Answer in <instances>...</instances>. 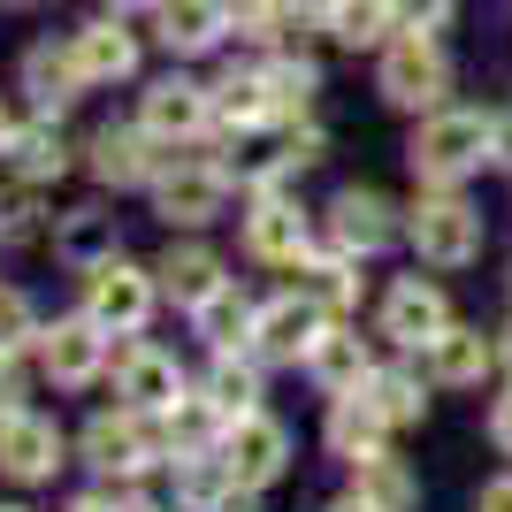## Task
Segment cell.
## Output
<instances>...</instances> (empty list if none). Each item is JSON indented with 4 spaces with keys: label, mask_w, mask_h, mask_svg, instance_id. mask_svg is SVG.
<instances>
[{
    "label": "cell",
    "mask_w": 512,
    "mask_h": 512,
    "mask_svg": "<svg viewBox=\"0 0 512 512\" xmlns=\"http://www.w3.org/2000/svg\"><path fill=\"white\" fill-rule=\"evenodd\" d=\"M490 130H497V115H482V107H436V115H421L413 146H406L413 176L421 184H467L490 161Z\"/></svg>",
    "instance_id": "6da1fadb"
},
{
    "label": "cell",
    "mask_w": 512,
    "mask_h": 512,
    "mask_svg": "<svg viewBox=\"0 0 512 512\" xmlns=\"http://www.w3.org/2000/svg\"><path fill=\"white\" fill-rule=\"evenodd\" d=\"M375 92H383L398 115H436V107H451V54H444V39L398 31V39L375 54Z\"/></svg>",
    "instance_id": "7a4b0ae2"
},
{
    "label": "cell",
    "mask_w": 512,
    "mask_h": 512,
    "mask_svg": "<svg viewBox=\"0 0 512 512\" xmlns=\"http://www.w3.org/2000/svg\"><path fill=\"white\" fill-rule=\"evenodd\" d=\"M406 237L428 268H467V260H482L490 230H482V207L459 199V184H421V199L406 207Z\"/></svg>",
    "instance_id": "3957f363"
},
{
    "label": "cell",
    "mask_w": 512,
    "mask_h": 512,
    "mask_svg": "<svg viewBox=\"0 0 512 512\" xmlns=\"http://www.w3.org/2000/svg\"><path fill=\"white\" fill-rule=\"evenodd\" d=\"M85 459L107 474V482H138L146 467L169 459V436H161L153 413L115 406V413H92V421H85Z\"/></svg>",
    "instance_id": "277c9868"
},
{
    "label": "cell",
    "mask_w": 512,
    "mask_h": 512,
    "mask_svg": "<svg viewBox=\"0 0 512 512\" xmlns=\"http://www.w3.org/2000/svg\"><path fill=\"white\" fill-rule=\"evenodd\" d=\"M153 299H161V276L138 268V260L107 253L100 268H85V314L100 321L107 337H138L153 321Z\"/></svg>",
    "instance_id": "5b68a950"
},
{
    "label": "cell",
    "mask_w": 512,
    "mask_h": 512,
    "mask_svg": "<svg viewBox=\"0 0 512 512\" xmlns=\"http://www.w3.org/2000/svg\"><path fill=\"white\" fill-rule=\"evenodd\" d=\"M138 123L161 138V146H199L214 123V85H199V77H184V69H169V77H153L146 92H138Z\"/></svg>",
    "instance_id": "8992f818"
},
{
    "label": "cell",
    "mask_w": 512,
    "mask_h": 512,
    "mask_svg": "<svg viewBox=\"0 0 512 512\" xmlns=\"http://www.w3.org/2000/svg\"><path fill=\"white\" fill-rule=\"evenodd\" d=\"M230 192H237V176L222 161H176L169 153V169L153 176V207H161L169 230H207L214 214L230 207Z\"/></svg>",
    "instance_id": "52a82bcc"
},
{
    "label": "cell",
    "mask_w": 512,
    "mask_h": 512,
    "mask_svg": "<svg viewBox=\"0 0 512 512\" xmlns=\"http://www.w3.org/2000/svg\"><path fill=\"white\" fill-rule=\"evenodd\" d=\"M85 161L107 192H153V176L169 169V146L153 138L146 123H100L85 138Z\"/></svg>",
    "instance_id": "ba28073f"
},
{
    "label": "cell",
    "mask_w": 512,
    "mask_h": 512,
    "mask_svg": "<svg viewBox=\"0 0 512 512\" xmlns=\"http://www.w3.org/2000/svg\"><path fill=\"white\" fill-rule=\"evenodd\" d=\"M398 237H406V222H398V207H390L375 184H344V192L329 199V245H337V253L367 260V253H383V245H398Z\"/></svg>",
    "instance_id": "9c48e42d"
},
{
    "label": "cell",
    "mask_w": 512,
    "mask_h": 512,
    "mask_svg": "<svg viewBox=\"0 0 512 512\" xmlns=\"http://www.w3.org/2000/svg\"><path fill=\"white\" fill-rule=\"evenodd\" d=\"M115 398L161 421V413H176L192 390H184V367H176L161 344H138V337H130L123 352H115Z\"/></svg>",
    "instance_id": "30bf717a"
},
{
    "label": "cell",
    "mask_w": 512,
    "mask_h": 512,
    "mask_svg": "<svg viewBox=\"0 0 512 512\" xmlns=\"http://www.w3.org/2000/svg\"><path fill=\"white\" fill-rule=\"evenodd\" d=\"M214 451L230 459V474L245 490H268V482H283V467H291V428L268 421V413H237Z\"/></svg>",
    "instance_id": "8fae6325"
},
{
    "label": "cell",
    "mask_w": 512,
    "mask_h": 512,
    "mask_svg": "<svg viewBox=\"0 0 512 512\" xmlns=\"http://www.w3.org/2000/svg\"><path fill=\"white\" fill-rule=\"evenodd\" d=\"M16 92L39 115H62V107H77L92 92V77H85V62H77V46H54V39H39V46H23V62H16Z\"/></svg>",
    "instance_id": "7c38bea8"
},
{
    "label": "cell",
    "mask_w": 512,
    "mask_h": 512,
    "mask_svg": "<svg viewBox=\"0 0 512 512\" xmlns=\"http://www.w3.org/2000/svg\"><path fill=\"white\" fill-rule=\"evenodd\" d=\"M39 367H46V383H54V390L100 383V367H107V329H100L92 314H62V321L39 337Z\"/></svg>",
    "instance_id": "4fadbf2b"
},
{
    "label": "cell",
    "mask_w": 512,
    "mask_h": 512,
    "mask_svg": "<svg viewBox=\"0 0 512 512\" xmlns=\"http://www.w3.org/2000/svg\"><path fill=\"white\" fill-rule=\"evenodd\" d=\"M444 329H451V299L428 276H398L383 291V337L398 344V352H428Z\"/></svg>",
    "instance_id": "5bb4252c"
},
{
    "label": "cell",
    "mask_w": 512,
    "mask_h": 512,
    "mask_svg": "<svg viewBox=\"0 0 512 512\" xmlns=\"http://www.w3.org/2000/svg\"><path fill=\"white\" fill-rule=\"evenodd\" d=\"M245 253L268 260V268H299L306 253H314V230H306V207L283 192H260L253 207H245Z\"/></svg>",
    "instance_id": "9a60e30c"
},
{
    "label": "cell",
    "mask_w": 512,
    "mask_h": 512,
    "mask_svg": "<svg viewBox=\"0 0 512 512\" xmlns=\"http://www.w3.org/2000/svg\"><path fill=\"white\" fill-rule=\"evenodd\" d=\"M321 329H329V314H321V306H306L299 291H283V299L260 306V321H253V352H260L268 367H306V352H314Z\"/></svg>",
    "instance_id": "2e32d148"
},
{
    "label": "cell",
    "mask_w": 512,
    "mask_h": 512,
    "mask_svg": "<svg viewBox=\"0 0 512 512\" xmlns=\"http://www.w3.org/2000/svg\"><path fill=\"white\" fill-rule=\"evenodd\" d=\"M146 23L176 62H192V54H214L230 39V0H153Z\"/></svg>",
    "instance_id": "e0dca14e"
},
{
    "label": "cell",
    "mask_w": 512,
    "mask_h": 512,
    "mask_svg": "<svg viewBox=\"0 0 512 512\" xmlns=\"http://www.w3.org/2000/svg\"><path fill=\"white\" fill-rule=\"evenodd\" d=\"M54 467H62V428L31 406L8 413L0 421V474L8 482H54Z\"/></svg>",
    "instance_id": "ac0fdd59"
},
{
    "label": "cell",
    "mask_w": 512,
    "mask_h": 512,
    "mask_svg": "<svg viewBox=\"0 0 512 512\" xmlns=\"http://www.w3.org/2000/svg\"><path fill=\"white\" fill-rule=\"evenodd\" d=\"M69 46H77V62H85L92 85H130L138 77V31H130V16H92L69 31Z\"/></svg>",
    "instance_id": "d6986e66"
},
{
    "label": "cell",
    "mask_w": 512,
    "mask_h": 512,
    "mask_svg": "<svg viewBox=\"0 0 512 512\" xmlns=\"http://www.w3.org/2000/svg\"><path fill=\"white\" fill-rule=\"evenodd\" d=\"M306 375H314L329 398H352V390H367L375 383V360H367V344L344 329V321H329L314 337V352H306Z\"/></svg>",
    "instance_id": "ffe728a7"
},
{
    "label": "cell",
    "mask_w": 512,
    "mask_h": 512,
    "mask_svg": "<svg viewBox=\"0 0 512 512\" xmlns=\"http://www.w3.org/2000/svg\"><path fill=\"white\" fill-rule=\"evenodd\" d=\"M497 360H505V352H497L482 329H459V321H451L444 337L428 344V383H436V390H474Z\"/></svg>",
    "instance_id": "44dd1931"
},
{
    "label": "cell",
    "mask_w": 512,
    "mask_h": 512,
    "mask_svg": "<svg viewBox=\"0 0 512 512\" xmlns=\"http://www.w3.org/2000/svg\"><path fill=\"white\" fill-rule=\"evenodd\" d=\"M214 123L222 130H268V123H283L276 115V92H268V77H260V62H245V69H222L214 77Z\"/></svg>",
    "instance_id": "7402d4cb"
},
{
    "label": "cell",
    "mask_w": 512,
    "mask_h": 512,
    "mask_svg": "<svg viewBox=\"0 0 512 512\" xmlns=\"http://www.w3.org/2000/svg\"><path fill=\"white\" fill-rule=\"evenodd\" d=\"M153 276H161V291H169L176 306H184V314H192V306H207L214 291H222V260H214V245H199V237H184V245H169V253L153 260Z\"/></svg>",
    "instance_id": "603a6c76"
},
{
    "label": "cell",
    "mask_w": 512,
    "mask_h": 512,
    "mask_svg": "<svg viewBox=\"0 0 512 512\" xmlns=\"http://www.w3.org/2000/svg\"><path fill=\"white\" fill-rule=\"evenodd\" d=\"M291 291L337 321V314L360 306V260H352V253H306L299 268H291Z\"/></svg>",
    "instance_id": "cb8c5ba5"
},
{
    "label": "cell",
    "mask_w": 512,
    "mask_h": 512,
    "mask_svg": "<svg viewBox=\"0 0 512 512\" xmlns=\"http://www.w3.org/2000/svg\"><path fill=\"white\" fill-rule=\"evenodd\" d=\"M321 436H329V451H337V459H375V451H383V436H390V421L375 413V398H367V390H352V398H329V428H321Z\"/></svg>",
    "instance_id": "d4e9b609"
},
{
    "label": "cell",
    "mask_w": 512,
    "mask_h": 512,
    "mask_svg": "<svg viewBox=\"0 0 512 512\" xmlns=\"http://www.w3.org/2000/svg\"><path fill=\"white\" fill-rule=\"evenodd\" d=\"M260 77H268V92H276L283 123H306V107H314V92H321V62H314V54L276 46V54H260Z\"/></svg>",
    "instance_id": "484cf974"
},
{
    "label": "cell",
    "mask_w": 512,
    "mask_h": 512,
    "mask_svg": "<svg viewBox=\"0 0 512 512\" xmlns=\"http://www.w3.org/2000/svg\"><path fill=\"white\" fill-rule=\"evenodd\" d=\"M352 497H367L375 512H413L421 505V482L406 474V459L375 451V459H352Z\"/></svg>",
    "instance_id": "4316f807"
},
{
    "label": "cell",
    "mask_w": 512,
    "mask_h": 512,
    "mask_svg": "<svg viewBox=\"0 0 512 512\" xmlns=\"http://www.w3.org/2000/svg\"><path fill=\"white\" fill-rule=\"evenodd\" d=\"M192 321H199V337L214 344V352H245L253 344V321H260V306L237 291V283H222L207 306H192Z\"/></svg>",
    "instance_id": "83f0119b"
},
{
    "label": "cell",
    "mask_w": 512,
    "mask_h": 512,
    "mask_svg": "<svg viewBox=\"0 0 512 512\" xmlns=\"http://www.w3.org/2000/svg\"><path fill=\"white\" fill-rule=\"evenodd\" d=\"M329 39H337L344 54H383V46L398 39V16H390V0H344L337 23H329Z\"/></svg>",
    "instance_id": "f1b7e54d"
},
{
    "label": "cell",
    "mask_w": 512,
    "mask_h": 512,
    "mask_svg": "<svg viewBox=\"0 0 512 512\" xmlns=\"http://www.w3.org/2000/svg\"><path fill=\"white\" fill-rule=\"evenodd\" d=\"M54 253H62L69 268L85 276V268H100V260H107V253H123V245H115V222H107L100 207H77L62 230H54Z\"/></svg>",
    "instance_id": "f546056e"
},
{
    "label": "cell",
    "mask_w": 512,
    "mask_h": 512,
    "mask_svg": "<svg viewBox=\"0 0 512 512\" xmlns=\"http://www.w3.org/2000/svg\"><path fill=\"white\" fill-rule=\"evenodd\" d=\"M8 153H16V176H31V184H54V176L69 169V138H62V123H54V115L23 123Z\"/></svg>",
    "instance_id": "4dcf8cb0"
},
{
    "label": "cell",
    "mask_w": 512,
    "mask_h": 512,
    "mask_svg": "<svg viewBox=\"0 0 512 512\" xmlns=\"http://www.w3.org/2000/svg\"><path fill=\"white\" fill-rule=\"evenodd\" d=\"M207 406L222 413V421H237V413H260V367L237 360V352H214L207 367Z\"/></svg>",
    "instance_id": "1f68e13d"
},
{
    "label": "cell",
    "mask_w": 512,
    "mask_h": 512,
    "mask_svg": "<svg viewBox=\"0 0 512 512\" xmlns=\"http://www.w3.org/2000/svg\"><path fill=\"white\" fill-rule=\"evenodd\" d=\"M230 39L276 54V46L291 39V0H230Z\"/></svg>",
    "instance_id": "d6a6232c"
},
{
    "label": "cell",
    "mask_w": 512,
    "mask_h": 512,
    "mask_svg": "<svg viewBox=\"0 0 512 512\" xmlns=\"http://www.w3.org/2000/svg\"><path fill=\"white\" fill-rule=\"evenodd\" d=\"M367 398H375V413H383L390 428H413V421L428 413V398H421V375H406V367H375Z\"/></svg>",
    "instance_id": "836d02e7"
},
{
    "label": "cell",
    "mask_w": 512,
    "mask_h": 512,
    "mask_svg": "<svg viewBox=\"0 0 512 512\" xmlns=\"http://www.w3.org/2000/svg\"><path fill=\"white\" fill-rule=\"evenodd\" d=\"M0 237H39V184H31V176H16V184H8V192H0Z\"/></svg>",
    "instance_id": "e575fe53"
},
{
    "label": "cell",
    "mask_w": 512,
    "mask_h": 512,
    "mask_svg": "<svg viewBox=\"0 0 512 512\" xmlns=\"http://www.w3.org/2000/svg\"><path fill=\"white\" fill-rule=\"evenodd\" d=\"M39 314H31V299L23 291H0V352H23V344H39Z\"/></svg>",
    "instance_id": "d590c367"
},
{
    "label": "cell",
    "mask_w": 512,
    "mask_h": 512,
    "mask_svg": "<svg viewBox=\"0 0 512 512\" xmlns=\"http://www.w3.org/2000/svg\"><path fill=\"white\" fill-rule=\"evenodd\" d=\"M321 153H329V138H321L314 115H306V123H283V161H291V176L321 169Z\"/></svg>",
    "instance_id": "8d00e7d4"
},
{
    "label": "cell",
    "mask_w": 512,
    "mask_h": 512,
    "mask_svg": "<svg viewBox=\"0 0 512 512\" xmlns=\"http://www.w3.org/2000/svg\"><path fill=\"white\" fill-rule=\"evenodd\" d=\"M451 8H459V0H390V16H398V31H421V39L451 31Z\"/></svg>",
    "instance_id": "74e56055"
},
{
    "label": "cell",
    "mask_w": 512,
    "mask_h": 512,
    "mask_svg": "<svg viewBox=\"0 0 512 512\" xmlns=\"http://www.w3.org/2000/svg\"><path fill=\"white\" fill-rule=\"evenodd\" d=\"M344 0H291V39H329Z\"/></svg>",
    "instance_id": "f35d334b"
},
{
    "label": "cell",
    "mask_w": 512,
    "mask_h": 512,
    "mask_svg": "<svg viewBox=\"0 0 512 512\" xmlns=\"http://www.w3.org/2000/svg\"><path fill=\"white\" fill-rule=\"evenodd\" d=\"M23 413V375H16V352H0V421Z\"/></svg>",
    "instance_id": "ab89813d"
},
{
    "label": "cell",
    "mask_w": 512,
    "mask_h": 512,
    "mask_svg": "<svg viewBox=\"0 0 512 512\" xmlns=\"http://www.w3.org/2000/svg\"><path fill=\"white\" fill-rule=\"evenodd\" d=\"M474 512H512V474L482 482V490H474Z\"/></svg>",
    "instance_id": "60d3db41"
},
{
    "label": "cell",
    "mask_w": 512,
    "mask_h": 512,
    "mask_svg": "<svg viewBox=\"0 0 512 512\" xmlns=\"http://www.w3.org/2000/svg\"><path fill=\"white\" fill-rule=\"evenodd\" d=\"M490 444H497V451L512 459V390H505V398L490 406Z\"/></svg>",
    "instance_id": "b9f144b4"
},
{
    "label": "cell",
    "mask_w": 512,
    "mask_h": 512,
    "mask_svg": "<svg viewBox=\"0 0 512 512\" xmlns=\"http://www.w3.org/2000/svg\"><path fill=\"white\" fill-rule=\"evenodd\" d=\"M69 512H146V505H130V497H115V490H92V497H77Z\"/></svg>",
    "instance_id": "7bdbcfd3"
},
{
    "label": "cell",
    "mask_w": 512,
    "mask_h": 512,
    "mask_svg": "<svg viewBox=\"0 0 512 512\" xmlns=\"http://www.w3.org/2000/svg\"><path fill=\"white\" fill-rule=\"evenodd\" d=\"M490 161H497V169H512V115H497V130H490Z\"/></svg>",
    "instance_id": "ee69618b"
},
{
    "label": "cell",
    "mask_w": 512,
    "mask_h": 512,
    "mask_svg": "<svg viewBox=\"0 0 512 512\" xmlns=\"http://www.w3.org/2000/svg\"><path fill=\"white\" fill-rule=\"evenodd\" d=\"M214 512H260V505H253V490H245V482H237V490L222 497V505H214Z\"/></svg>",
    "instance_id": "f6af8a7d"
},
{
    "label": "cell",
    "mask_w": 512,
    "mask_h": 512,
    "mask_svg": "<svg viewBox=\"0 0 512 512\" xmlns=\"http://www.w3.org/2000/svg\"><path fill=\"white\" fill-rule=\"evenodd\" d=\"M16 130H23V123H16V107H8V100H0V153H8V146H16Z\"/></svg>",
    "instance_id": "bcb514c9"
},
{
    "label": "cell",
    "mask_w": 512,
    "mask_h": 512,
    "mask_svg": "<svg viewBox=\"0 0 512 512\" xmlns=\"http://www.w3.org/2000/svg\"><path fill=\"white\" fill-rule=\"evenodd\" d=\"M107 8H115V16H146L153 0H107Z\"/></svg>",
    "instance_id": "7dc6e473"
},
{
    "label": "cell",
    "mask_w": 512,
    "mask_h": 512,
    "mask_svg": "<svg viewBox=\"0 0 512 512\" xmlns=\"http://www.w3.org/2000/svg\"><path fill=\"white\" fill-rule=\"evenodd\" d=\"M329 512H375V505H367V497H337Z\"/></svg>",
    "instance_id": "c3c4849f"
},
{
    "label": "cell",
    "mask_w": 512,
    "mask_h": 512,
    "mask_svg": "<svg viewBox=\"0 0 512 512\" xmlns=\"http://www.w3.org/2000/svg\"><path fill=\"white\" fill-rule=\"evenodd\" d=\"M497 352H505V367H512V329H505V344H497Z\"/></svg>",
    "instance_id": "681fc988"
},
{
    "label": "cell",
    "mask_w": 512,
    "mask_h": 512,
    "mask_svg": "<svg viewBox=\"0 0 512 512\" xmlns=\"http://www.w3.org/2000/svg\"><path fill=\"white\" fill-rule=\"evenodd\" d=\"M0 8H39V0H0Z\"/></svg>",
    "instance_id": "f907efd6"
},
{
    "label": "cell",
    "mask_w": 512,
    "mask_h": 512,
    "mask_svg": "<svg viewBox=\"0 0 512 512\" xmlns=\"http://www.w3.org/2000/svg\"><path fill=\"white\" fill-rule=\"evenodd\" d=\"M0 512H23V505H0Z\"/></svg>",
    "instance_id": "816d5d0a"
}]
</instances>
